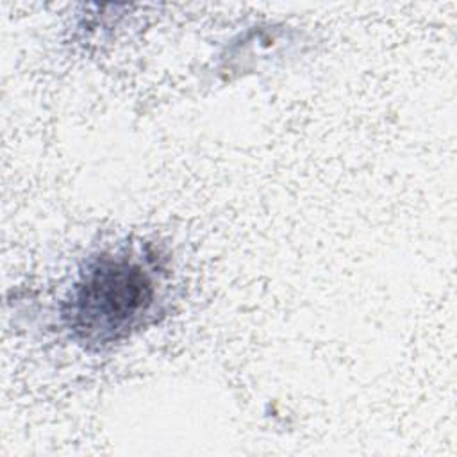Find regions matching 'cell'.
I'll use <instances>...</instances> for the list:
<instances>
[{
  "label": "cell",
  "instance_id": "1",
  "mask_svg": "<svg viewBox=\"0 0 457 457\" xmlns=\"http://www.w3.org/2000/svg\"><path fill=\"white\" fill-rule=\"evenodd\" d=\"M157 296V264L150 257L105 252L80 271L62 318L80 343L102 348L139 328L150 318Z\"/></svg>",
  "mask_w": 457,
  "mask_h": 457
}]
</instances>
